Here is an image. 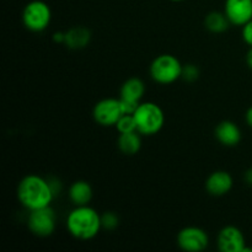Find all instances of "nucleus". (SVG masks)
I'll list each match as a JSON object with an SVG mask.
<instances>
[{
    "label": "nucleus",
    "mask_w": 252,
    "mask_h": 252,
    "mask_svg": "<svg viewBox=\"0 0 252 252\" xmlns=\"http://www.w3.org/2000/svg\"><path fill=\"white\" fill-rule=\"evenodd\" d=\"M16 194L20 203L30 212L49 207L56 196L49 180L36 174L27 175L19 182Z\"/></svg>",
    "instance_id": "f257e3e1"
},
{
    "label": "nucleus",
    "mask_w": 252,
    "mask_h": 252,
    "mask_svg": "<svg viewBox=\"0 0 252 252\" xmlns=\"http://www.w3.org/2000/svg\"><path fill=\"white\" fill-rule=\"evenodd\" d=\"M66 229L69 234L78 240H93L102 229L101 216L89 204L78 206L68 214Z\"/></svg>",
    "instance_id": "f03ea898"
},
{
    "label": "nucleus",
    "mask_w": 252,
    "mask_h": 252,
    "mask_svg": "<svg viewBox=\"0 0 252 252\" xmlns=\"http://www.w3.org/2000/svg\"><path fill=\"white\" fill-rule=\"evenodd\" d=\"M133 116L137 123V132L147 137L158 134L165 125L164 111L155 102H140Z\"/></svg>",
    "instance_id": "7ed1b4c3"
},
{
    "label": "nucleus",
    "mask_w": 252,
    "mask_h": 252,
    "mask_svg": "<svg viewBox=\"0 0 252 252\" xmlns=\"http://www.w3.org/2000/svg\"><path fill=\"white\" fill-rule=\"evenodd\" d=\"M181 62L172 54H160L152 62L149 68L150 76L160 85H170L181 79Z\"/></svg>",
    "instance_id": "20e7f679"
},
{
    "label": "nucleus",
    "mask_w": 252,
    "mask_h": 252,
    "mask_svg": "<svg viewBox=\"0 0 252 252\" xmlns=\"http://www.w3.org/2000/svg\"><path fill=\"white\" fill-rule=\"evenodd\" d=\"M52 21V10L42 0H32L22 11V24L31 32H43Z\"/></svg>",
    "instance_id": "39448f33"
},
{
    "label": "nucleus",
    "mask_w": 252,
    "mask_h": 252,
    "mask_svg": "<svg viewBox=\"0 0 252 252\" xmlns=\"http://www.w3.org/2000/svg\"><path fill=\"white\" fill-rule=\"evenodd\" d=\"M128 113L121 98L107 97L98 101L93 110V117L102 127H115L121 117Z\"/></svg>",
    "instance_id": "423d86ee"
},
{
    "label": "nucleus",
    "mask_w": 252,
    "mask_h": 252,
    "mask_svg": "<svg viewBox=\"0 0 252 252\" xmlns=\"http://www.w3.org/2000/svg\"><path fill=\"white\" fill-rule=\"evenodd\" d=\"M27 226L33 235L38 238H48L56 230V213L51 206L31 211L27 220Z\"/></svg>",
    "instance_id": "0eeeda50"
},
{
    "label": "nucleus",
    "mask_w": 252,
    "mask_h": 252,
    "mask_svg": "<svg viewBox=\"0 0 252 252\" xmlns=\"http://www.w3.org/2000/svg\"><path fill=\"white\" fill-rule=\"evenodd\" d=\"M177 245L186 252L204 251L209 245L208 234L198 226H186L177 234Z\"/></svg>",
    "instance_id": "6e6552de"
},
{
    "label": "nucleus",
    "mask_w": 252,
    "mask_h": 252,
    "mask_svg": "<svg viewBox=\"0 0 252 252\" xmlns=\"http://www.w3.org/2000/svg\"><path fill=\"white\" fill-rule=\"evenodd\" d=\"M145 94V84L139 78H129L121 88L120 98L123 101L128 113H133L139 106L140 100Z\"/></svg>",
    "instance_id": "1a4fd4ad"
},
{
    "label": "nucleus",
    "mask_w": 252,
    "mask_h": 252,
    "mask_svg": "<svg viewBox=\"0 0 252 252\" xmlns=\"http://www.w3.org/2000/svg\"><path fill=\"white\" fill-rule=\"evenodd\" d=\"M217 244L221 252H244L246 249L243 231L234 225H226L219 231Z\"/></svg>",
    "instance_id": "9d476101"
},
{
    "label": "nucleus",
    "mask_w": 252,
    "mask_h": 252,
    "mask_svg": "<svg viewBox=\"0 0 252 252\" xmlns=\"http://www.w3.org/2000/svg\"><path fill=\"white\" fill-rule=\"evenodd\" d=\"M224 12L234 26H241L252 20V0H225Z\"/></svg>",
    "instance_id": "9b49d317"
},
{
    "label": "nucleus",
    "mask_w": 252,
    "mask_h": 252,
    "mask_svg": "<svg viewBox=\"0 0 252 252\" xmlns=\"http://www.w3.org/2000/svg\"><path fill=\"white\" fill-rule=\"evenodd\" d=\"M234 186L233 176L228 171L217 170L206 180V189L211 196L221 197L228 194Z\"/></svg>",
    "instance_id": "f8f14e48"
},
{
    "label": "nucleus",
    "mask_w": 252,
    "mask_h": 252,
    "mask_svg": "<svg viewBox=\"0 0 252 252\" xmlns=\"http://www.w3.org/2000/svg\"><path fill=\"white\" fill-rule=\"evenodd\" d=\"M217 140L228 148L236 147L241 142V130L233 121H221L214 130Z\"/></svg>",
    "instance_id": "ddd939ff"
},
{
    "label": "nucleus",
    "mask_w": 252,
    "mask_h": 252,
    "mask_svg": "<svg viewBox=\"0 0 252 252\" xmlns=\"http://www.w3.org/2000/svg\"><path fill=\"white\" fill-rule=\"evenodd\" d=\"M69 199L75 207L78 206H88L91 202L94 196V191L91 185L88 181L79 180L71 184L69 187Z\"/></svg>",
    "instance_id": "4468645a"
},
{
    "label": "nucleus",
    "mask_w": 252,
    "mask_h": 252,
    "mask_svg": "<svg viewBox=\"0 0 252 252\" xmlns=\"http://www.w3.org/2000/svg\"><path fill=\"white\" fill-rule=\"evenodd\" d=\"M91 31L85 26L71 27L65 32V44L70 49H83L90 43Z\"/></svg>",
    "instance_id": "2eb2a0df"
},
{
    "label": "nucleus",
    "mask_w": 252,
    "mask_h": 252,
    "mask_svg": "<svg viewBox=\"0 0 252 252\" xmlns=\"http://www.w3.org/2000/svg\"><path fill=\"white\" fill-rule=\"evenodd\" d=\"M140 133L134 130L129 133H121L117 140V147L120 152L125 155H135L142 148V137Z\"/></svg>",
    "instance_id": "dca6fc26"
},
{
    "label": "nucleus",
    "mask_w": 252,
    "mask_h": 252,
    "mask_svg": "<svg viewBox=\"0 0 252 252\" xmlns=\"http://www.w3.org/2000/svg\"><path fill=\"white\" fill-rule=\"evenodd\" d=\"M230 21L226 17L225 12L212 11L204 19V26L212 33H223L229 29Z\"/></svg>",
    "instance_id": "f3484780"
},
{
    "label": "nucleus",
    "mask_w": 252,
    "mask_h": 252,
    "mask_svg": "<svg viewBox=\"0 0 252 252\" xmlns=\"http://www.w3.org/2000/svg\"><path fill=\"white\" fill-rule=\"evenodd\" d=\"M115 127L120 134L121 133H129L137 130V123H135L133 113H125V115L118 120V122L116 123Z\"/></svg>",
    "instance_id": "a211bd4d"
},
{
    "label": "nucleus",
    "mask_w": 252,
    "mask_h": 252,
    "mask_svg": "<svg viewBox=\"0 0 252 252\" xmlns=\"http://www.w3.org/2000/svg\"><path fill=\"white\" fill-rule=\"evenodd\" d=\"M101 221H102V228L106 230H113L118 226L120 219H118L117 214L113 212H106L101 216Z\"/></svg>",
    "instance_id": "6ab92c4d"
},
{
    "label": "nucleus",
    "mask_w": 252,
    "mask_h": 252,
    "mask_svg": "<svg viewBox=\"0 0 252 252\" xmlns=\"http://www.w3.org/2000/svg\"><path fill=\"white\" fill-rule=\"evenodd\" d=\"M199 76V70L194 64H186L182 68V75L181 79H184L187 83H193L198 79Z\"/></svg>",
    "instance_id": "aec40b11"
},
{
    "label": "nucleus",
    "mask_w": 252,
    "mask_h": 252,
    "mask_svg": "<svg viewBox=\"0 0 252 252\" xmlns=\"http://www.w3.org/2000/svg\"><path fill=\"white\" fill-rule=\"evenodd\" d=\"M241 34H243V39L248 46L252 47V20L245 24L243 26V31H241Z\"/></svg>",
    "instance_id": "412c9836"
},
{
    "label": "nucleus",
    "mask_w": 252,
    "mask_h": 252,
    "mask_svg": "<svg viewBox=\"0 0 252 252\" xmlns=\"http://www.w3.org/2000/svg\"><path fill=\"white\" fill-rule=\"evenodd\" d=\"M53 39L56 42L64 43V41H65V32H56V33L53 34Z\"/></svg>",
    "instance_id": "4be33fe9"
},
{
    "label": "nucleus",
    "mask_w": 252,
    "mask_h": 252,
    "mask_svg": "<svg viewBox=\"0 0 252 252\" xmlns=\"http://www.w3.org/2000/svg\"><path fill=\"white\" fill-rule=\"evenodd\" d=\"M245 121H246V123H248L249 127L252 128V106L251 107H249L248 111H246Z\"/></svg>",
    "instance_id": "5701e85b"
},
{
    "label": "nucleus",
    "mask_w": 252,
    "mask_h": 252,
    "mask_svg": "<svg viewBox=\"0 0 252 252\" xmlns=\"http://www.w3.org/2000/svg\"><path fill=\"white\" fill-rule=\"evenodd\" d=\"M244 179H245V182L249 185V186H252V167L245 172V175H244Z\"/></svg>",
    "instance_id": "b1692460"
},
{
    "label": "nucleus",
    "mask_w": 252,
    "mask_h": 252,
    "mask_svg": "<svg viewBox=\"0 0 252 252\" xmlns=\"http://www.w3.org/2000/svg\"><path fill=\"white\" fill-rule=\"evenodd\" d=\"M246 63H248L249 68L252 69V47H250L248 54H246Z\"/></svg>",
    "instance_id": "393cba45"
},
{
    "label": "nucleus",
    "mask_w": 252,
    "mask_h": 252,
    "mask_svg": "<svg viewBox=\"0 0 252 252\" xmlns=\"http://www.w3.org/2000/svg\"><path fill=\"white\" fill-rule=\"evenodd\" d=\"M170 1H172V2H180V1H184V0H170Z\"/></svg>",
    "instance_id": "a878e982"
}]
</instances>
